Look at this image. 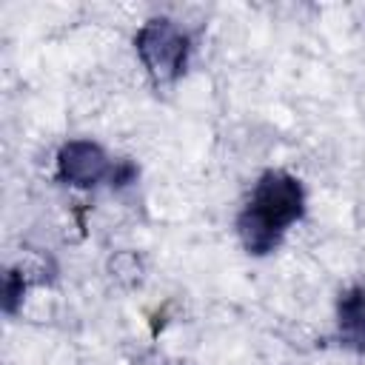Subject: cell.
I'll list each match as a JSON object with an SVG mask.
<instances>
[{
    "instance_id": "6da1fadb",
    "label": "cell",
    "mask_w": 365,
    "mask_h": 365,
    "mask_svg": "<svg viewBox=\"0 0 365 365\" xmlns=\"http://www.w3.org/2000/svg\"><path fill=\"white\" fill-rule=\"evenodd\" d=\"M302 214V185L282 171L259 177L245 211L240 214V237L251 254H268L285 228Z\"/></svg>"
},
{
    "instance_id": "277c9868",
    "label": "cell",
    "mask_w": 365,
    "mask_h": 365,
    "mask_svg": "<svg viewBox=\"0 0 365 365\" xmlns=\"http://www.w3.org/2000/svg\"><path fill=\"white\" fill-rule=\"evenodd\" d=\"M339 331L354 348H365V291H345L339 299Z\"/></svg>"
},
{
    "instance_id": "7a4b0ae2",
    "label": "cell",
    "mask_w": 365,
    "mask_h": 365,
    "mask_svg": "<svg viewBox=\"0 0 365 365\" xmlns=\"http://www.w3.org/2000/svg\"><path fill=\"white\" fill-rule=\"evenodd\" d=\"M137 48L148 66V71L160 80H171L182 71L185 63V37L171 26V20H151L140 37Z\"/></svg>"
},
{
    "instance_id": "3957f363",
    "label": "cell",
    "mask_w": 365,
    "mask_h": 365,
    "mask_svg": "<svg viewBox=\"0 0 365 365\" xmlns=\"http://www.w3.org/2000/svg\"><path fill=\"white\" fill-rule=\"evenodd\" d=\"M108 171L103 151L91 143H68L60 154V174L74 185H91Z\"/></svg>"
}]
</instances>
